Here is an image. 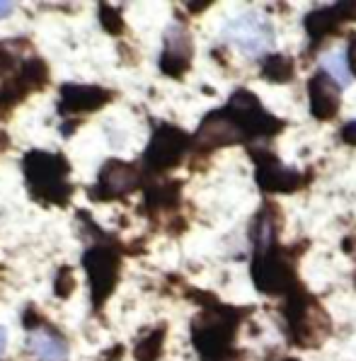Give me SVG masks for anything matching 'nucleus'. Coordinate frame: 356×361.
Masks as SVG:
<instances>
[{"mask_svg": "<svg viewBox=\"0 0 356 361\" xmlns=\"http://www.w3.org/2000/svg\"><path fill=\"white\" fill-rule=\"evenodd\" d=\"M238 325V315L228 308L207 310L202 318L194 323V344L204 354L207 361L226 359L233 342V332Z\"/></svg>", "mask_w": 356, "mask_h": 361, "instance_id": "1", "label": "nucleus"}, {"mask_svg": "<svg viewBox=\"0 0 356 361\" xmlns=\"http://www.w3.org/2000/svg\"><path fill=\"white\" fill-rule=\"evenodd\" d=\"M66 175H68V165L59 155L32 153L27 158V180L39 199L63 204L70 192V187L66 185Z\"/></svg>", "mask_w": 356, "mask_h": 361, "instance_id": "2", "label": "nucleus"}, {"mask_svg": "<svg viewBox=\"0 0 356 361\" xmlns=\"http://www.w3.org/2000/svg\"><path fill=\"white\" fill-rule=\"evenodd\" d=\"M252 279L254 286L262 293H288L296 286V274H293L291 264L276 255L274 250L262 255H254V264H252Z\"/></svg>", "mask_w": 356, "mask_h": 361, "instance_id": "3", "label": "nucleus"}, {"mask_svg": "<svg viewBox=\"0 0 356 361\" xmlns=\"http://www.w3.org/2000/svg\"><path fill=\"white\" fill-rule=\"evenodd\" d=\"M228 112L235 116L243 124V129L247 131V136H271L281 129V121H276L274 116H269L262 109L259 99L247 90H238L231 97Z\"/></svg>", "mask_w": 356, "mask_h": 361, "instance_id": "4", "label": "nucleus"}, {"mask_svg": "<svg viewBox=\"0 0 356 361\" xmlns=\"http://www.w3.org/2000/svg\"><path fill=\"white\" fill-rule=\"evenodd\" d=\"M247 131L243 129V124L235 119L231 112H214L204 119V124L199 126L197 133V143L204 148H221V146H231V143L245 141Z\"/></svg>", "mask_w": 356, "mask_h": 361, "instance_id": "5", "label": "nucleus"}, {"mask_svg": "<svg viewBox=\"0 0 356 361\" xmlns=\"http://www.w3.org/2000/svg\"><path fill=\"white\" fill-rule=\"evenodd\" d=\"M187 151V136L175 126H163L155 131L146 151V163L153 170H168L180 163V158Z\"/></svg>", "mask_w": 356, "mask_h": 361, "instance_id": "6", "label": "nucleus"}, {"mask_svg": "<svg viewBox=\"0 0 356 361\" xmlns=\"http://www.w3.org/2000/svg\"><path fill=\"white\" fill-rule=\"evenodd\" d=\"M226 39L240 47L245 54L257 56L266 47H271V30L257 15H243L226 27Z\"/></svg>", "mask_w": 356, "mask_h": 361, "instance_id": "7", "label": "nucleus"}, {"mask_svg": "<svg viewBox=\"0 0 356 361\" xmlns=\"http://www.w3.org/2000/svg\"><path fill=\"white\" fill-rule=\"evenodd\" d=\"M85 267L90 274V288L94 293V301L102 303L107 293L116 284V274H119V257L109 247H94L85 255Z\"/></svg>", "mask_w": 356, "mask_h": 361, "instance_id": "8", "label": "nucleus"}, {"mask_svg": "<svg viewBox=\"0 0 356 361\" xmlns=\"http://www.w3.org/2000/svg\"><path fill=\"white\" fill-rule=\"evenodd\" d=\"M257 160V177L259 187L266 192H293L300 187V175L296 170H288L286 165H281L274 155L269 153H259L254 155Z\"/></svg>", "mask_w": 356, "mask_h": 361, "instance_id": "9", "label": "nucleus"}, {"mask_svg": "<svg viewBox=\"0 0 356 361\" xmlns=\"http://www.w3.org/2000/svg\"><path fill=\"white\" fill-rule=\"evenodd\" d=\"M192 61V39L182 27H170L165 35V51L160 59V68L168 75H182Z\"/></svg>", "mask_w": 356, "mask_h": 361, "instance_id": "10", "label": "nucleus"}, {"mask_svg": "<svg viewBox=\"0 0 356 361\" xmlns=\"http://www.w3.org/2000/svg\"><path fill=\"white\" fill-rule=\"evenodd\" d=\"M339 109V87L337 80L325 71L310 78V112L318 119H332Z\"/></svg>", "mask_w": 356, "mask_h": 361, "instance_id": "11", "label": "nucleus"}, {"mask_svg": "<svg viewBox=\"0 0 356 361\" xmlns=\"http://www.w3.org/2000/svg\"><path fill=\"white\" fill-rule=\"evenodd\" d=\"M138 185V172L129 163H119V160H109L99 172L97 194L99 197H121L129 194Z\"/></svg>", "mask_w": 356, "mask_h": 361, "instance_id": "12", "label": "nucleus"}, {"mask_svg": "<svg viewBox=\"0 0 356 361\" xmlns=\"http://www.w3.org/2000/svg\"><path fill=\"white\" fill-rule=\"evenodd\" d=\"M342 20H356V3H339L335 8H327V10H315L305 18V30L308 35L318 42L325 35L335 32L337 22Z\"/></svg>", "mask_w": 356, "mask_h": 361, "instance_id": "13", "label": "nucleus"}, {"mask_svg": "<svg viewBox=\"0 0 356 361\" xmlns=\"http://www.w3.org/2000/svg\"><path fill=\"white\" fill-rule=\"evenodd\" d=\"M109 99V92L102 87L92 85H66L63 95H61V109L63 112H90V109H99Z\"/></svg>", "mask_w": 356, "mask_h": 361, "instance_id": "14", "label": "nucleus"}, {"mask_svg": "<svg viewBox=\"0 0 356 361\" xmlns=\"http://www.w3.org/2000/svg\"><path fill=\"white\" fill-rule=\"evenodd\" d=\"M27 347L42 361H66V357H68V344H66L63 337L51 330H44V327H37L32 332Z\"/></svg>", "mask_w": 356, "mask_h": 361, "instance_id": "15", "label": "nucleus"}, {"mask_svg": "<svg viewBox=\"0 0 356 361\" xmlns=\"http://www.w3.org/2000/svg\"><path fill=\"white\" fill-rule=\"evenodd\" d=\"M274 243H276L274 216H271V211H264L254 221V250H257V255L269 252V250H274Z\"/></svg>", "mask_w": 356, "mask_h": 361, "instance_id": "16", "label": "nucleus"}, {"mask_svg": "<svg viewBox=\"0 0 356 361\" xmlns=\"http://www.w3.org/2000/svg\"><path fill=\"white\" fill-rule=\"evenodd\" d=\"M293 75V63L286 56H269L264 61V78L271 82H286Z\"/></svg>", "mask_w": 356, "mask_h": 361, "instance_id": "17", "label": "nucleus"}, {"mask_svg": "<svg viewBox=\"0 0 356 361\" xmlns=\"http://www.w3.org/2000/svg\"><path fill=\"white\" fill-rule=\"evenodd\" d=\"M160 352H163V330L153 332L146 340H141V344L136 347V359L138 361H158Z\"/></svg>", "mask_w": 356, "mask_h": 361, "instance_id": "18", "label": "nucleus"}, {"mask_svg": "<svg viewBox=\"0 0 356 361\" xmlns=\"http://www.w3.org/2000/svg\"><path fill=\"white\" fill-rule=\"evenodd\" d=\"M322 68H325V73L330 78H335L337 82H342V85H347L349 82V68L347 63H344V54H330V56H325L322 61Z\"/></svg>", "mask_w": 356, "mask_h": 361, "instance_id": "19", "label": "nucleus"}, {"mask_svg": "<svg viewBox=\"0 0 356 361\" xmlns=\"http://www.w3.org/2000/svg\"><path fill=\"white\" fill-rule=\"evenodd\" d=\"M75 288V281H73V274H70L68 267L59 271V281H56V293L59 296H68L70 291Z\"/></svg>", "mask_w": 356, "mask_h": 361, "instance_id": "20", "label": "nucleus"}, {"mask_svg": "<svg viewBox=\"0 0 356 361\" xmlns=\"http://www.w3.org/2000/svg\"><path fill=\"white\" fill-rule=\"evenodd\" d=\"M102 25L107 27V32H121V18L119 13L112 8H102Z\"/></svg>", "mask_w": 356, "mask_h": 361, "instance_id": "21", "label": "nucleus"}, {"mask_svg": "<svg viewBox=\"0 0 356 361\" xmlns=\"http://www.w3.org/2000/svg\"><path fill=\"white\" fill-rule=\"evenodd\" d=\"M342 138L349 143V146H356V121H349L347 126H344L342 131Z\"/></svg>", "mask_w": 356, "mask_h": 361, "instance_id": "22", "label": "nucleus"}, {"mask_svg": "<svg viewBox=\"0 0 356 361\" xmlns=\"http://www.w3.org/2000/svg\"><path fill=\"white\" fill-rule=\"evenodd\" d=\"M349 71L356 75V39L352 42V47H349Z\"/></svg>", "mask_w": 356, "mask_h": 361, "instance_id": "23", "label": "nucleus"}, {"mask_svg": "<svg viewBox=\"0 0 356 361\" xmlns=\"http://www.w3.org/2000/svg\"><path fill=\"white\" fill-rule=\"evenodd\" d=\"M5 347H8V330H5V327L0 325V357H3Z\"/></svg>", "mask_w": 356, "mask_h": 361, "instance_id": "24", "label": "nucleus"}, {"mask_svg": "<svg viewBox=\"0 0 356 361\" xmlns=\"http://www.w3.org/2000/svg\"><path fill=\"white\" fill-rule=\"evenodd\" d=\"M13 8H15L13 3H3V0H0V20L8 18V15L13 13Z\"/></svg>", "mask_w": 356, "mask_h": 361, "instance_id": "25", "label": "nucleus"}, {"mask_svg": "<svg viewBox=\"0 0 356 361\" xmlns=\"http://www.w3.org/2000/svg\"><path fill=\"white\" fill-rule=\"evenodd\" d=\"M283 361H296V359H283Z\"/></svg>", "mask_w": 356, "mask_h": 361, "instance_id": "26", "label": "nucleus"}]
</instances>
